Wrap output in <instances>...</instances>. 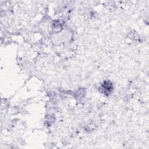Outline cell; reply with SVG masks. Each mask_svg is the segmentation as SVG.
Segmentation results:
<instances>
[{
    "label": "cell",
    "instance_id": "6da1fadb",
    "mask_svg": "<svg viewBox=\"0 0 149 149\" xmlns=\"http://www.w3.org/2000/svg\"><path fill=\"white\" fill-rule=\"evenodd\" d=\"M112 88V84L109 81H105L100 87V89L102 90V93L104 94H109Z\"/></svg>",
    "mask_w": 149,
    "mask_h": 149
}]
</instances>
